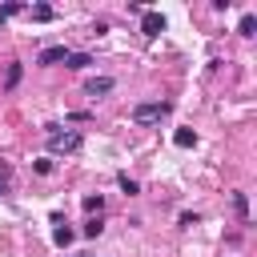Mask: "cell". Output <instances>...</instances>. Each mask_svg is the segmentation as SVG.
Returning <instances> with one entry per match:
<instances>
[{
	"instance_id": "obj_1",
	"label": "cell",
	"mask_w": 257,
	"mask_h": 257,
	"mask_svg": "<svg viewBox=\"0 0 257 257\" xmlns=\"http://www.w3.org/2000/svg\"><path fill=\"white\" fill-rule=\"evenodd\" d=\"M44 137H48V149H52V153H64V157H72V153L84 149V137H80L76 128H64V133H60L56 124H48Z\"/></svg>"
},
{
	"instance_id": "obj_2",
	"label": "cell",
	"mask_w": 257,
	"mask_h": 257,
	"mask_svg": "<svg viewBox=\"0 0 257 257\" xmlns=\"http://www.w3.org/2000/svg\"><path fill=\"white\" fill-rule=\"evenodd\" d=\"M165 112H169L165 100H141V104L133 108V120H137V124H153V120H161Z\"/></svg>"
},
{
	"instance_id": "obj_3",
	"label": "cell",
	"mask_w": 257,
	"mask_h": 257,
	"mask_svg": "<svg viewBox=\"0 0 257 257\" xmlns=\"http://www.w3.org/2000/svg\"><path fill=\"white\" fill-rule=\"evenodd\" d=\"M165 24H169L165 12H157V8H145V12H141V32H145V36H161Z\"/></svg>"
},
{
	"instance_id": "obj_4",
	"label": "cell",
	"mask_w": 257,
	"mask_h": 257,
	"mask_svg": "<svg viewBox=\"0 0 257 257\" xmlns=\"http://www.w3.org/2000/svg\"><path fill=\"white\" fill-rule=\"evenodd\" d=\"M64 56H68V48L64 44H48V48H40V56H36V64H64Z\"/></svg>"
},
{
	"instance_id": "obj_5",
	"label": "cell",
	"mask_w": 257,
	"mask_h": 257,
	"mask_svg": "<svg viewBox=\"0 0 257 257\" xmlns=\"http://www.w3.org/2000/svg\"><path fill=\"white\" fill-rule=\"evenodd\" d=\"M112 88H116L112 76H88V80H84V92H88V96H104V92H112Z\"/></svg>"
},
{
	"instance_id": "obj_6",
	"label": "cell",
	"mask_w": 257,
	"mask_h": 257,
	"mask_svg": "<svg viewBox=\"0 0 257 257\" xmlns=\"http://www.w3.org/2000/svg\"><path fill=\"white\" fill-rule=\"evenodd\" d=\"M28 16H32L36 24H48V20L56 16V8H52V4H32V8H28Z\"/></svg>"
},
{
	"instance_id": "obj_7",
	"label": "cell",
	"mask_w": 257,
	"mask_h": 257,
	"mask_svg": "<svg viewBox=\"0 0 257 257\" xmlns=\"http://www.w3.org/2000/svg\"><path fill=\"white\" fill-rule=\"evenodd\" d=\"M88 64H92L88 52H68V56H64V68H72V72H80V68H88Z\"/></svg>"
},
{
	"instance_id": "obj_8",
	"label": "cell",
	"mask_w": 257,
	"mask_h": 257,
	"mask_svg": "<svg viewBox=\"0 0 257 257\" xmlns=\"http://www.w3.org/2000/svg\"><path fill=\"white\" fill-rule=\"evenodd\" d=\"M52 241H56L60 249H68V245L76 241V229H68V225H56V229H52Z\"/></svg>"
},
{
	"instance_id": "obj_9",
	"label": "cell",
	"mask_w": 257,
	"mask_h": 257,
	"mask_svg": "<svg viewBox=\"0 0 257 257\" xmlns=\"http://www.w3.org/2000/svg\"><path fill=\"white\" fill-rule=\"evenodd\" d=\"M173 145H177V149H193V145H197V133H193V128H177V133H173Z\"/></svg>"
},
{
	"instance_id": "obj_10",
	"label": "cell",
	"mask_w": 257,
	"mask_h": 257,
	"mask_svg": "<svg viewBox=\"0 0 257 257\" xmlns=\"http://www.w3.org/2000/svg\"><path fill=\"white\" fill-rule=\"evenodd\" d=\"M237 32H241V36H257V12H245L241 24H237Z\"/></svg>"
},
{
	"instance_id": "obj_11",
	"label": "cell",
	"mask_w": 257,
	"mask_h": 257,
	"mask_svg": "<svg viewBox=\"0 0 257 257\" xmlns=\"http://www.w3.org/2000/svg\"><path fill=\"white\" fill-rule=\"evenodd\" d=\"M20 76H24V68H20V64H16V60H12V64H8V72H4V88H8V92H12V88H16V84H20Z\"/></svg>"
},
{
	"instance_id": "obj_12",
	"label": "cell",
	"mask_w": 257,
	"mask_h": 257,
	"mask_svg": "<svg viewBox=\"0 0 257 257\" xmlns=\"http://www.w3.org/2000/svg\"><path fill=\"white\" fill-rule=\"evenodd\" d=\"M100 233H104V221H100V217H88V221H84V229H80V237H88V241H92V237H100Z\"/></svg>"
},
{
	"instance_id": "obj_13",
	"label": "cell",
	"mask_w": 257,
	"mask_h": 257,
	"mask_svg": "<svg viewBox=\"0 0 257 257\" xmlns=\"http://www.w3.org/2000/svg\"><path fill=\"white\" fill-rule=\"evenodd\" d=\"M116 185H120V193H124V197H137V193H141V185H137L128 173H120V177H116Z\"/></svg>"
},
{
	"instance_id": "obj_14",
	"label": "cell",
	"mask_w": 257,
	"mask_h": 257,
	"mask_svg": "<svg viewBox=\"0 0 257 257\" xmlns=\"http://www.w3.org/2000/svg\"><path fill=\"white\" fill-rule=\"evenodd\" d=\"M80 205H84V213H96V217H100V209H104V197H100V193H88Z\"/></svg>"
},
{
	"instance_id": "obj_15",
	"label": "cell",
	"mask_w": 257,
	"mask_h": 257,
	"mask_svg": "<svg viewBox=\"0 0 257 257\" xmlns=\"http://www.w3.org/2000/svg\"><path fill=\"white\" fill-rule=\"evenodd\" d=\"M233 213H237L241 221L249 217V197H245V193H233Z\"/></svg>"
},
{
	"instance_id": "obj_16",
	"label": "cell",
	"mask_w": 257,
	"mask_h": 257,
	"mask_svg": "<svg viewBox=\"0 0 257 257\" xmlns=\"http://www.w3.org/2000/svg\"><path fill=\"white\" fill-rule=\"evenodd\" d=\"M16 12H24V4H0V24H4L8 16H16Z\"/></svg>"
},
{
	"instance_id": "obj_17",
	"label": "cell",
	"mask_w": 257,
	"mask_h": 257,
	"mask_svg": "<svg viewBox=\"0 0 257 257\" xmlns=\"http://www.w3.org/2000/svg\"><path fill=\"white\" fill-rule=\"evenodd\" d=\"M197 221H201V213H181V221H177V225H181V229H193Z\"/></svg>"
},
{
	"instance_id": "obj_18",
	"label": "cell",
	"mask_w": 257,
	"mask_h": 257,
	"mask_svg": "<svg viewBox=\"0 0 257 257\" xmlns=\"http://www.w3.org/2000/svg\"><path fill=\"white\" fill-rule=\"evenodd\" d=\"M32 169H36L40 177H48V173H52V161H48V157H44V161H32Z\"/></svg>"
},
{
	"instance_id": "obj_19",
	"label": "cell",
	"mask_w": 257,
	"mask_h": 257,
	"mask_svg": "<svg viewBox=\"0 0 257 257\" xmlns=\"http://www.w3.org/2000/svg\"><path fill=\"white\" fill-rule=\"evenodd\" d=\"M4 177H8V165H0V197H4V189H8V181H4Z\"/></svg>"
}]
</instances>
